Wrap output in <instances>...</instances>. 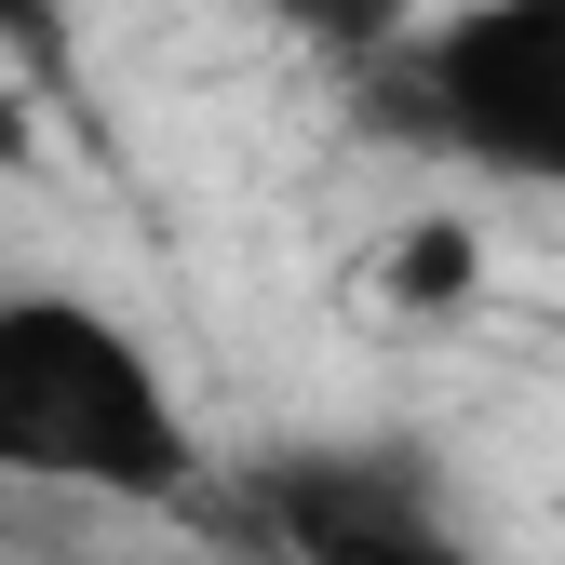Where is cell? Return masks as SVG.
I'll return each mask as SVG.
<instances>
[{"label":"cell","instance_id":"3957f363","mask_svg":"<svg viewBox=\"0 0 565 565\" xmlns=\"http://www.w3.org/2000/svg\"><path fill=\"white\" fill-rule=\"evenodd\" d=\"M256 525L282 565H484L431 471L391 445H282L256 471Z\"/></svg>","mask_w":565,"mask_h":565},{"label":"cell","instance_id":"5b68a950","mask_svg":"<svg viewBox=\"0 0 565 565\" xmlns=\"http://www.w3.org/2000/svg\"><path fill=\"white\" fill-rule=\"evenodd\" d=\"M0 54L54 67V54H67V0H0Z\"/></svg>","mask_w":565,"mask_h":565},{"label":"cell","instance_id":"277c9868","mask_svg":"<svg viewBox=\"0 0 565 565\" xmlns=\"http://www.w3.org/2000/svg\"><path fill=\"white\" fill-rule=\"evenodd\" d=\"M256 14H269L282 41H310L323 67H404L417 41H431L417 0H256Z\"/></svg>","mask_w":565,"mask_h":565},{"label":"cell","instance_id":"7a4b0ae2","mask_svg":"<svg viewBox=\"0 0 565 565\" xmlns=\"http://www.w3.org/2000/svg\"><path fill=\"white\" fill-rule=\"evenodd\" d=\"M391 95L431 149L565 202V0H458L391 67Z\"/></svg>","mask_w":565,"mask_h":565},{"label":"cell","instance_id":"6da1fadb","mask_svg":"<svg viewBox=\"0 0 565 565\" xmlns=\"http://www.w3.org/2000/svg\"><path fill=\"white\" fill-rule=\"evenodd\" d=\"M0 484L67 499H202V431L162 350L67 282H0Z\"/></svg>","mask_w":565,"mask_h":565}]
</instances>
